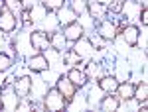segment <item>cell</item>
<instances>
[{
	"label": "cell",
	"instance_id": "6da1fadb",
	"mask_svg": "<svg viewBox=\"0 0 148 112\" xmlns=\"http://www.w3.org/2000/svg\"><path fill=\"white\" fill-rule=\"evenodd\" d=\"M65 106H67V100L63 98V94H61L56 87L47 90V94L44 96V108H46V110L57 112V110H63Z\"/></svg>",
	"mask_w": 148,
	"mask_h": 112
},
{
	"label": "cell",
	"instance_id": "7a4b0ae2",
	"mask_svg": "<svg viewBox=\"0 0 148 112\" xmlns=\"http://www.w3.org/2000/svg\"><path fill=\"white\" fill-rule=\"evenodd\" d=\"M16 22H18V18L14 16V12H12L8 6L0 10V32L12 34V32L16 30Z\"/></svg>",
	"mask_w": 148,
	"mask_h": 112
},
{
	"label": "cell",
	"instance_id": "3957f363",
	"mask_svg": "<svg viewBox=\"0 0 148 112\" xmlns=\"http://www.w3.org/2000/svg\"><path fill=\"white\" fill-rule=\"evenodd\" d=\"M97 34L101 35L105 41H114L116 35L121 34V30L116 28L114 22H111V20H103V22L99 24V28H97Z\"/></svg>",
	"mask_w": 148,
	"mask_h": 112
},
{
	"label": "cell",
	"instance_id": "277c9868",
	"mask_svg": "<svg viewBox=\"0 0 148 112\" xmlns=\"http://www.w3.org/2000/svg\"><path fill=\"white\" fill-rule=\"evenodd\" d=\"M56 89L63 94V98L67 100V104L75 98V92H77V87H75L67 77H59V79H57V81H56Z\"/></svg>",
	"mask_w": 148,
	"mask_h": 112
},
{
	"label": "cell",
	"instance_id": "5b68a950",
	"mask_svg": "<svg viewBox=\"0 0 148 112\" xmlns=\"http://www.w3.org/2000/svg\"><path fill=\"white\" fill-rule=\"evenodd\" d=\"M28 69L32 73H44V71L49 69V61H47V57L42 51H38L36 55H32L28 59Z\"/></svg>",
	"mask_w": 148,
	"mask_h": 112
},
{
	"label": "cell",
	"instance_id": "8992f818",
	"mask_svg": "<svg viewBox=\"0 0 148 112\" xmlns=\"http://www.w3.org/2000/svg\"><path fill=\"white\" fill-rule=\"evenodd\" d=\"M83 34H85V28L79 22H69L63 28V35H65V39L71 41V43H75L79 37H83Z\"/></svg>",
	"mask_w": 148,
	"mask_h": 112
},
{
	"label": "cell",
	"instance_id": "52a82bcc",
	"mask_svg": "<svg viewBox=\"0 0 148 112\" xmlns=\"http://www.w3.org/2000/svg\"><path fill=\"white\" fill-rule=\"evenodd\" d=\"M30 43H32V47H34L36 51H44L49 45V35L46 32H42V30H36L30 35Z\"/></svg>",
	"mask_w": 148,
	"mask_h": 112
},
{
	"label": "cell",
	"instance_id": "ba28073f",
	"mask_svg": "<svg viewBox=\"0 0 148 112\" xmlns=\"http://www.w3.org/2000/svg\"><path fill=\"white\" fill-rule=\"evenodd\" d=\"M65 77H67L69 81L77 87V89L85 87V85H87V81H89V79H87V75H85V71H83V69H79V67H71L67 71V75H65Z\"/></svg>",
	"mask_w": 148,
	"mask_h": 112
},
{
	"label": "cell",
	"instance_id": "9c48e42d",
	"mask_svg": "<svg viewBox=\"0 0 148 112\" xmlns=\"http://www.w3.org/2000/svg\"><path fill=\"white\" fill-rule=\"evenodd\" d=\"M32 90V79L30 77H20L14 83V92L18 94V98H26Z\"/></svg>",
	"mask_w": 148,
	"mask_h": 112
},
{
	"label": "cell",
	"instance_id": "30bf717a",
	"mask_svg": "<svg viewBox=\"0 0 148 112\" xmlns=\"http://www.w3.org/2000/svg\"><path fill=\"white\" fill-rule=\"evenodd\" d=\"M121 34L125 35V41L128 47H136L138 45V37H140V30L138 26H125L121 30Z\"/></svg>",
	"mask_w": 148,
	"mask_h": 112
},
{
	"label": "cell",
	"instance_id": "8fae6325",
	"mask_svg": "<svg viewBox=\"0 0 148 112\" xmlns=\"http://www.w3.org/2000/svg\"><path fill=\"white\" fill-rule=\"evenodd\" d=\"M114 94L119 96V100H130L134 98V85L130 81H125V83H119V87L114 90Z\"/></svg>",
	"mask_w": 148,
	"mask_h": 112
},
{
	"label": "cell",
	"instance_id": "7c38bea8",
	"mask_svg": "<svg viewBox=\"0 0 148 112\" xmlns=\"http://www.w3.org/2000/svg\"><path fill=\"white\" fill-rule=\"evenodd\" d=\"M119 106H121V100H119V96L114 92H107V96H103V100H101L103 112H114V110H119Z\"/></svg>",
	"mask_w": 148,
	"mask_h": 112
},
{
	"label": "cell",
	"instance_id": "4fadbf2b",
	"mask_svg": "<svg viewBox=\"0 0 148 112\" xmlns=\"http://www.w3.org/2000/svg\"><path fill=\"white\" fill-rule=\"evenodd\" d=\"M97 85H99V89L103 92H114L116 87H119V81L114 77H111V75H103V77L97 79Z\"/></svg>",
	"mask_w": 148,
	"mask_h": 112
},
{
	"label": "cell",
	"instance_id": "5bb4252c",
	"mask_svg": "<svg viewBox=\"0 0 148 112\" xmlns=\"http://www.w3.org/2000/svg\"><path fill=\"white\" fill-rule=\"evenodd\" d=\"M49 45H51V49H56L57 53H61L65 49V45H67V39H65L63 32H51L49 34Z\"/></svg>",
	"mask_w": 148,
	"mask_h": 112
},
{
	"label": "cell",
	"instance_id": "9a60e30c",
	"mask_svg": "<svg viewBox=\"0 0 148 112\" xmlns=\"http://www.w3.org/2000/svg\"><path fill=\"white\" fill-rule=\"evenodd\" d=\"M73 51H75L79 57H89L93 53V45H91V41H89V39L79 37V39L75 41V45H73Z\"/></svg>",
	"mask_w": 148,
	"mask_h": 112
},
{
	"label": "cell",
	"instance_id": "2e32d148",
	"mask_svg": "<svg viewBox=\"0 0 148 112\" xmlns=\"http://www.w3.org/2000/svg\"><path fill=\"white\" fill-rule=\"evenodd\" d=\"M69 8H71L73 14H77V16H85L89 12V0H71L69 2Z\"/></svg>",
	"mask_w": 148,
	"mask_h": 112
},
{
	"label": "cell",
	"instance_id": "e0dca14e",
	"mask_svg": "<svg viewBox=\"0 0 148 112\" xmlns=\"http://www.w3.org/2000/svg\"><path fill=\"white\" fill-rule=\"evenodd\" d=\"M83 71H85L87 79H99V77H103V69H101L99 63H89Z\"/></svg>",
	"mask_w": 148,
	"mask_h": 112
},
{
	"label": "cell",
	"instance_id": "ac0fdd59",
	"mask_svg": "<svg viewBox=\"0 0 148 112\" xmlns=\"http://www.w3.org/2000/svg\"><path fill=\"white\" fill-rule=\"evenodd\" d=\"M134 98H138V100H146L148 98V83L146 81L134 85Z\"/></svg>",
	"mask_w": 148,
	"mask_h": 112
},
{
	"label": "cell",
	"instance_id": "d6986e66",
	"mask_svg": "<svg viewBox=\"0 0 148 112\" xmlns=\"http://www.w3.org/2000/svg\"><path fill=\"white\" fill-rule=\"evenodd\" d=\"M89 12H91L93 18H103L105 12H107V8L103 6L101 2H89Z\"/></svg>",
	"mask_w": 148,
	"mask_h": 112
},
{
	"label": "cell",
	"instance_id": "ffe728a7",
	"mask_svg": "<svg viewBox=\"0 0 148 112\" xmlns=\"http://www.w3.org/2000/svg\"><path fill=\"white\" fill-rule=\"evenodd\" d=\"M63 2L65 0H42V4L47 12H59L63 8Z\"/></svg>",
	"mask_w": 148,
	"mask_h": 112
},
{
	"label": "cell",
	"instance_id": "44dd1931",
	"mask_svg": "<svg viewBox=\"0 0 148 112\" xmlns=\"http://www.w3.org/2000/svg\"><path fill=\"white\" fill-rule=\"evenodd\" d=\"M63 59H65V65H81V61H83V57H79L73 49H67Z\"/></svg>",
	"mask_w": 148,
	"mask_h": 112
},
{
	"label": "cell",
	"instance_id": "7402d4cb",
	"mask_svg": "<svg viewBox=\"0 0 148 112\" xmlns=\"http://www.w3.org/2000/svg\"><path fill=\"white\" fill-rule=\"evenodd\" d=\"M126 0H111V4H109V8L107 10L111 12V14H121L123 8H125Z\"/></svg>",
	"mask_w": 148,
	"mask_h": 112
},
{
	"label": "cell",
	"instance_id": "603a6c76",
	"mask_svg": "<svg viewBox=\"0 0 148 112\" xmlns=\"http://www.w3.org/2000/svg\"><path fill=\"white\" fill-rule=\"evenodd\" d=\"M12 67V57L6 53H0V73H6Z\"/></svg>",
	"mask_w": 148,
	"mask_h": 112
},
{
	"label": "cell",
	"instance_id": "cb8c5ba5",
	"mask_svg": "<svg viewBox=\"0 0 148 112\" xmlns=\"http://www.w3.org/2000/svg\"><path fill=\"white\" fill-rule=\"evenodd\" d=\"M20 20H22V24H30L32 22V10L30 8H24L20 12Z\"/></svg>",
	"mask_w": 148,
	"mask_h": 112
},
{
	"label": "cell",
	"instance_id": "d4e9b609",
	"mask_svg": "<svg viewBox=\"0 0 148 112\" xmlns=\"http://www.w3.org/2000/svg\"><path fill=\"white\" fill-rule=\"evenodd\" d=\"M140 22H142V26H146V24H148V8H146V6H142V12H140Z\"/></svg>",
	"mask_w": 148,
	"mask_h": 112
},
{
	"label": "cell",
	"instance_id": "484cf974",
	"mask_svg": "<svg viewBox=\"0 0 148 112\" xmlns=\"http://www.w3.org/2000/svg\"><path fill=\"white\" fill-rule=\"evenodd\" d=\"M6 2V6L10 4V6H16V8H20V4H22V0H4Z\"/></svg>",
	"mask_w": 148,
	"mask_h": 112
},
{
	"label": "cell",
	"instance_id": "4316f807",
	"mask_svg": "<svg viewBox=\"0 0 148 112\" xmlns=\"http://www.w3.org/2000/svg\"><path fill=\"white\" fill-rule=\"evenodd\" d=\"M4 108V102H2V89H0V110Z\"/></svg>",
	"mask_w": 148,
	"mask_h": 112
},
{
	"label": "cell",
	"instance_id": "83f0119b",
	"mask_svg": "<svg viewBox=\"0 0 148 112\" xmlns=\"http://www.w3.org/2000/svg\"><path fill=\"white\" fill-rule=\"evenodd\" d=\"M2 8H6V2H4V0H0V10H2Z\"/></svg>",
	"mask_w": 148,
	"mask_h": 112
}]
</instances>
